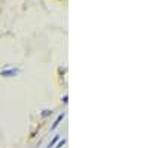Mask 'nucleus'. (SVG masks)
<instances>
[{"instance_id": "f257e3e1", "label": "nucleus", "mask_w": 149, "mask_h": 148, "mask_svg": "<svg viewBox=\"0 0 149 148\" xmlns=\"http://www.w3.org/2000/svg\"><path fill=\"white\" fill-rule=\"evenodd\" d=\"M19 70L18 69H8V70H3L0 75L2 76H6V78H10V76H15V75H18Z\"/></svg>"}, {"instance_id": "f03ea898", "label": "nucleus", "mask_w": 149, "mask_h": 148, "mask_svg": "<svg viewBox=\"0 0 149 148\" xmlns=\"http://www.w3.org/2000/svg\"><path fill=\"white\" fill-rule=\"evenodd\" d=\"M63 118H64V112H63V114H60V115L57 117V120H55V121H54V124L51 126V130H55V129H57V127L60 126V123L63 121Z\"/></svg>"}, {"instance_id": "7ed1b4c3", "label": "nucleus", "mask_w": 149, "mask_h": 148, "mask_svg": "<svg viewBox=\"0 0 149 148\" xmlns=\"http://www.w3.org/2000/svg\"><path fill=\"white\" fill-rule=\"evenodd\" d=\"M66 142H67V139H64V138H63V139H60V141H58L54 147H55V148H61V147H64V145H66Z\"/></svg>"}, {"instance_id": "20e7f679", "label": "nucleus", "mask_w": 149, "mask_h": 148, "mask_svg": "<svg viewBox=\"0 0 149 148\" xmlns=\"http://www.w3.org/2000/svg\"><path fill=\"white\" fill-rule=\"evenodd\" d=\"M58 141H60V135H57V136H55V138L52 139V142H51V144H49V148H52V147H54L55 144H57Z\"/></svg>"}, {"instance_id": "39448f33", "label": "nucleus", "mask_w": 149, "mask_h": 148, "mask_svg": "<svg viewBox=\"0 0 149 148\" xmlns=\"http://www.w3.org/2000/svg\"><path fill=\"white\" fill-rule=\"evenodd\" d=\"M49 114H51V111H43V114H42V115H43V117H48Z\"/></svg>"}, {"instance_id": "423d86ee", "label": "nucleus", "mask_w": 149, "mask_h": 148, "mask_svg": "<svg viewBox=\"0 0 149 148\" xmlns=\"http://www.w3.org/2000/svg\"><path fill=\"white\" fill-rule=\"evenodd\" d=\"M67 99H69V96H67V94H66V96H64V97H63V103H67Z\"/></svg>"}]
</instances>
